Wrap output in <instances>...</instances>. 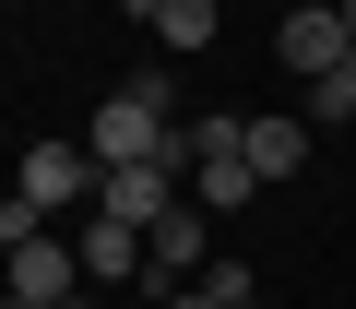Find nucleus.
Here are the masks:
<instances>
[{"mask_svg": "<svg viewBox=\"0 0 356 309\" xmlns=\"http://www.w3.org/2000/svg\"><path fill=\"white\" fill-rule=\"evenodd\" d=\"M83 143H95V167H178V119H166V84L143 72V84H119V95H95V119H83Z\"/></svg>", "mask_w": 356, "mask_h": 309, "instance_id": "1", "label": "nucleus"}, {"mask_svg": "<svg viewBox=\"0 0 356 309\" xmlns=\"http://www.w3.org/2000/svg\"><path fill=\"white\" fill-rule=\"evenodd\" d=\"M95 179H107V167H95V143H36L13 191H36L48 214H95Z\"/></svg>", "mask_w": 356, "mask_h": 309, "instance_id": "2", "label": "nucleus"}, {"mask_svg": "<svg viewBox=\"0 0 356 309\" xmlns=\"http://www.w3.org/2000/svg\"><path fill=\"white\" fill-rule=\"evenodd\" d=\"M143 250H154V274H143V297H166L178 274H202V262H214V214H202V203H166V214L143 226Z\"/></svg>", "mask_w": 356, "mask_h": 309, "instance_id": "3", "label": "nucleus"}, {"mask_svg": "<svg viewBox=\"0 0 356 309\" xmlns=\"http://www.w3.org/2000/svg\"><path fill=\"white\" fill-rule=\"evenodd\" d=\"M273 48H285V72H344V60H356L344 13H321V0H297V13L273 24Z\"/></svg>", "mask_w": 356, "mask_h": 309, "instance_id": "4", "label": "nucleus"}, {"mask_svg": "<svg viewBox=\"0 0 356 309\" xmlns=\"http://www.w3.org/2000/svg\"><path fill=\"white\" fill-rule=\"evenodd\" d=\"M83 285H143L154 274V250H143V226H119V214H83Z\"/></svg>", "mask_w": 356, "mask_h": 309, "instance_id": "5", "label": "nucleus"}, {"mask_svg": "<svg viewBox=\"0 0 356 309\" xmlns=\"http://www.w3.org/2000/svg\"><path fill=\"white\" fill-rule=\"evenodd\" d=\"M13 297H36V309H60V297H83V250L48 226V238H24L13 250Z\"/></svg>", "mask_w": 356, "mask_h": 309, "instance_id": "6", "label": "nucleus"}, {"mask_svg": "<svg viewBox=\"0 0 356 309\" xmlns=\"http://www.w3.org/2000/svg\"><path fill=\"white\" fill-rule=\"evenodd\" d=\"M309 143H321V131H309L297 107H285V119H238V154H250V179H261V191L309 167Z\"/></svg>", "mask_w": 356, "mask_h": 309, "instance_id": "7", "label": "nucleus"}, {"mask_svg": "<svg viewBox=\"0 0 356 309\" xmlns=\"http://www.w3.org/2000/svg\"><path fill=\"white\" fill-rule=\"evenodd\" d=\"M178 203V167H107L95 179V214H119V226H154Z\"/></svg>", "mask_w": 356, "mask_h": 309, "instance_id": "8", "label": "nucleus"}, {"mask_svg": "<svg viewBox=\"0 0 356 309\" xmlns=\"http://www.w3.org/2000/svg\"><path fill=\"white\" fill-rule=\"evenodd\" d=\"M154 48H214V24H226V0H143L131 13Z\"/></svg>", "mask_w": 356, "mask_h": 309, "instance_id": "9", "label": "nucleus"}, {"mask_svg": "<svg viewBox=\"0 0 356 309\" xmlns=\"http://www.w3.org/2000/svg\"><path fill=\"white\" fill-rule=\"evenodd\" d=\"M191 191H202V214H238L261 179H250V154H191Z\"/></svg>", "mask_w": 356, "mask_h": 309, "instance_id": "10", "label": "nucleus"}, {"mask_svg": "<svg viewBox=\"0 0 356 309\" xmlns=\"http://www.w3.org/2000/svg\"><path fill=\"white\" fill-rule=\"evenodd\" d=\"M297 119H309V131H344V119H356V60H344V72H309V107H297Z\"/></svg>", "mask_w": 356, "mask_h": 309, "instance_id": "11", "label": "nucleus"}, {"mask_svg": "<svg viewBox=\"0 0 356 309\" xmlns=\"http://www.w3.org/2000/svg\"><path fill=\"white\" fill-rule=\"evenodd\" d=\"M48 226H60V214H48L36 191H0V250H24V238H48Z\"/></svg>", "mask_w": 356, "mask_h": 309, "instance_id": "12", "label": "nucleus"}, {"mask_svg": "<svg viewBox=\"0 0 356 309\" xmlns=\"http://www.w3.org/2000/svg\"><path fill=\"white\" fill-rule=\"evenodd\" d=\"M191 154H238V119H191L178 131V167H191Z\"/></svg>", "mask_w": 356, "mask_h": 309, "instance_id": "13", "label": "nucleus"}, {"mask_svg": "<svg viewBox=\"0 0 356 309\" xmlns=\"http://www.w3.org/2000/svg\"><path fill=\"white\" fill-rule=\"evenodd\" d=\"M154 309H214V297H202V285H166V297H154Z\"/></svg>", "mask_w": 356, "mask_h": 309, "instance_id": "14", "label": "nucleus"}, {"mask_svg": "<svg viewBox=\"0 0 356 309\" xmlns=\"http://www.w3.org/2000/svg\"><path fill=\"white\" fill-rule=\"evenodd\" d=\"M60 309H107V297H95V285H83V297H60Z\"/></svg>", "mask_w": 356, "mask_h": 309, "instance_id": "15", "label": "nucleus"}, {"mask_svg": "<svg viewBox=\"0 0 356 309\" xmlns=\"http://www.w3.org/2000/svg\"><path fill=\"white\" fill-rule=\"evenodd\" d=\"M0 297H13V250H0Z\"/></svg>", "mask_w": 356, "mask_h": 309, "instance_id": "16", "label": "nucleus"}, {"mask_svg": "<svg viewBox=\"0 0 356 309\" xmlns=\"http://www.w3.org/2000/svg\"><path fill=\"white\" fill-rule=\"evenodd\" d=\"M238 309H261V297H238Z\"/></svg>", "mask_w": 356, "mask_h": 309, "instance_id": "17", "label": "nucleus"}, {"mask_svg": "<svg viewBox=\"0 0 356 309\" xmlns=\"http://www.w3.org/2000/svg\"><path fill=\"white\" fill-rule=\"evenodd\" d=\"M131 13H143V0H131Z\"/></svg>", "mask_w": 356, "mask_h": 309, "instance_id": "18", "label": "nucleus"}]
</instances>
